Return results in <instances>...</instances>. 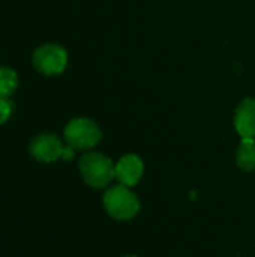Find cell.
<instances>
[{"label": "cell", "mask_w": 255, "mask_h": 257, "mask_svg": "<svg viewBox=\"0 0 255 257\" xmlns=\"http://www.w3.org/2000/svg\"><path fill=\"white\" fill-rule=\"evenodd\" d=\"M102 206L105 212L117 220V221H128L138 215L141 209V203L138 196L123 184L110 185L104 196H102Z\"/></svg>", "instance_id": "cell-1"}, {"label": "cell", "mask_w": 255, "mask_h": 257, "mask_svg": "<svg viewBox=\"0 0 255 257\" xmlns=\"http://www.w3.org/2000/svg\"><path fill=\"white\" fill-rule=\"evenodd\" d=\"M83 181L96 190H107L116 179V164L99 152H87L78 164Z\"/></svg>", "instance_id": "cell-2"}, {"label": "cell", "mask_w": 255, "mask_h": 257, "mask_svg": "<svg viewBox=\"0 0 255 257\" xmlns=\"http://www.w3.org/2000/svg\"><path fill=\"white\" fill-rule=\"evenodd\" d=\"M63 136L68 146L78 151L92 149L102 139L101 128L87 117H75L69 120V123L65 126Z\"/></svg>", "instance_id": "cell-3"}, {"label": "cell", "mask_w": 255, "mask_h": 257, "mask_svg": "<svg viewBox=\"0 0 255 257\" xmlns=\"http://www.w3.org/2000/svg\"><path fill=\"white\" fill-rule=\"evenodd\" d=\"M32 63L44 75H59L68 66V53L62 45L47 42L35 48Z\"/></svg>", "instance_id": "cell-4"}, {"label": "cell", "mask_w": 255, "mask_h": 257, "mask_svg": "<svg viewBox=\"0 0 255 257\" xmlns=\"http://www.w3.org/2000/svg\"><path fill=\"white\" fill-rule=\"evenodd\" d=\"M30 155L39 163H54L65 157L66 148L63 146L59 136L53 133H41L32 139L29 145Z\"/></svg>", "instance_id": "cell-5"}, {"label": "cell", "mask_w": 255, "mask_h": 257, "mask_svg": "<svg viewBox=\"0 0 255 257\" xmlns=\"http://www.w3.org/2000/svg\"><path fill=\"white\" fill-rule=\"evenodd\" d=\"M144 175V163L138 155L128 154L116 163V179L126 187H135Z\"/></svg>", "instance_id": "cell-6"}, {"label": "cell", "mask_w": 255, "mask_h": 257, "mask_svg": "<svg viewBox=\"0 0 255 257\" xmlns=\"http://www.w3.org/2000/svg\"><path fill=\"white\" fill-rule=\"evenodd\" d=\"M234 128L242 139H255V99H245L236 110Z\"/></svg>", "instance_id": "cell-7"}, {"label": "cell", "mask_w": 255, "mask_h": 257, "mask_svg": "<svg viewBox=\"0 0 255 257\" xmlns=\"http://www.w3.org/2000/svg\"><path fill=\"white\" fill-rule=\"evenodd\" d=\"M236 164L245 172L255 170V139H242L236 151Z\"/></svg>", "instance_id": "cell-8"}, {"label": "cell", "mask_w": 255, "mask_h": 257, "mask_svg": "<svg viewBox=\"0 0 255 257\" xmlns=\"http://www.w3.org/2000/svg\"><path fill=\"white\" fill-rule=\"evenodd\" d=\"M18 86V75L12 68L0 66V98H9Z\"/></svg>", "instance_id": "cell-9"}, {"label": "cell", "mask_w": 255, "mask_h": 257, "mask_svg": "<svg viewBox=\"0 0 255 257\" xmlns=\"http://www.w3.org/2000/svg\"><path fill=\"white\" fill-rule=\"evenodd\" d=\"M12 114V104L8 98H0V125L5 123Z\"/></svg>", "instance_id": "cell-10"}, {"label": "cell", "mask_w": 255, "mask_h": 257, "mask_svg": "<svg viewBox=\"0 0 255 257\" xmlns=\"http://www.w3.org/2000/svg\"><path fill=\"white\" fill-rule=\"evenodd\" d=\"M122 257H138V256H135V254H126V256H122Z\"/></svg>", "instance_id": "cell-11"}]
</instances>
